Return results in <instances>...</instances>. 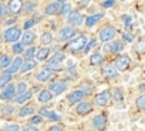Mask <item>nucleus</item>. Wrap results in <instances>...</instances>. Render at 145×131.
<instances>
[{
  "label": "nucleus",
  "mask_w": 145,
  "mask_h": 131,
  "mask_svg": "<svg viewBox=\"0 0 145 131\" xmlns=\"http://www.w3.org/2000/svg\"><path fill=\"white\" fill-rule=\"evenodd\" d=\"M87 41H88V39H87L86 34H77V36L72 37L71 40L67 41L65 50H67L68 53H71V54H77V53H80V51L84 50Z\"/></svg>",
  "instance_id": "1"
},
{
  "label": "nucleus",
  "mask_w": 145,
  "mask_h": 131,
  "mask_svg": "<svg viewBox=\"0 0 145 131\" xmlns=\"http://www.w3.org/2000/svg\"><path fill=\"white\" fill-rule=\"evenodd\" d=\"M117 34H118V30H117L114 26L105 24V26H103V27L100 29V31H98V40H100L101 43H108V41L115 40Z\"/></svg>",
  "instance_id": "2"
},
{
  "label": "nucleus",
  "mask_w": 145,
  "mask_h": 131,
  "mask_svg": "<svg viewBox=\"0 0 145 131\" xmlns=\"http://www.w3.org/2000/svg\"><path fill=\"white\" fill-rule=\"evenodd\" d=\"M22 33H23V31H22V27L13 24V26H10V27H7V29L5 30V33H3V40H5L6 43H9V44H13V43H16V41L20 40Z\"/></svg>",
  "instance_id": "3"
},
{
  "label": "nucleus",
  "mask_w": 145,
  "mask_h": 131,
  "mask_svg": "<svg viewBox=\"0 0 145 131\" xmlns=\"http://www.w3.org/2000/svg\"><path fill=\"white\" fill-rule=\"evenodd\" d=\"M114 66H115V69L118 70V71H127V70H129V67H131V57L128 56V54H122V53H120V54H117V57L114 58Z\"/></svg>",
  "instance_id": "4"
},
{
  "label": "nucleus",
  "mask_w": 145,
  "mask_h": 131,
  "mask_svg": "<svg viewBox=\"0 0 145 131\" xmlns=\"http://www.w3.org/2000/svg\"><path fill=\"white\" fill-rule=\"evenodd\" d=\"M47 88H48L54 96H60V94H63V93L68 88V83H67L65 80H60V79H57V80H50Z\"/></svg>",
  "instance_id": "5"
},
{
  "label": "nucleus",
  "mask_w": 145,
  "mask_h": 131,
  "mask_svg": "<svg viewBox=\"0 0 145 131\" xmlns=\"http://www.w3.org/2000/svg\"><path fill=\"white\" fill-rule=\"evenodd\" d=\"M94 104L98 107H108L112 104V96H111V90H104L98 94H95L94 97Z\"/></svg>",
  "instance_id": "6"
},
{
  "label": "nucleus",
  "mask_w": 145,
  "mask_h": 131,
  "mask_svg": "<svg viewBox=\"0 0 145 131\" xmlns=\"http://www.w3.org/2000/svg\"><path fill=\"white\" fill-rule=\"evenodd\" d=\"M74 36H77V29L71 24H65L64 27L60 29V33H58V41L60 43H65L68 40H71Z\"/></svg>",
  "instance_id": "7"
},
{
  "label": "nucleus",
  "mask_w": 145,
  "mask_h": 131,
  "mask_svg": "<svg viewBox=\"0 0 145 131\" xmlns=\"http://www.w3.org/2000/svg\"><path fill=\"white\" fill-rule=\"evenodd\" d=\"M16 96H17V93H16V84H13V83H9L7 86H5L2 90H0V100L5 101V103L13 101Z\"/></svg>",
  "instance_id": "8"
},
{
  "label": "nucleus",
  "mask_w": 145,
  "mask_h": 131,
  "mask_svg": "<svg viewBox=\"0 0 145 131\" xmlns=\"http://www.w3.org/2000/svg\"><path fill=\"white\" fill-rule=\"evenodd\" d=\"M94 110V103L93 101H84L81 100L80 103L76 104V114L80 117H86L88 114H91V111Z\"/></svg>",
  "instance_id": "9"
},
{
  "label": "nucleus",
  "mask_w": 145,
  "mask_h": 131,
  "mask_svg": "<svg viewBox=\"0 0 145 131\" xmlns=\"http://www.w3.org/2000/svg\"><path fill=\"white\" fill-rule=\"evenodd\" d=\"M34 77H36V80L40 81V83H48L50 80H53L54 71L50 70L48 67H46V66H44V67H41V69H39V70L36 71Z\"/></svg>",
  "instance_id": "10"
},
{
  "label": "nucleus",
  "mask_w": 145,
  "mask_h": 131,
  "mask_svg": "<svg viewBox=\"0 0 145 131\" xmlns=\"http://www.w3.org/2000/svg\"><path fill=\"white\" fill-rule=\"evenodd\" d=\"M107 125H108V117H107L105 113H100V114L94 115V118H93V127L97 131H105L107 130Z\"/></svg>",
  "instance_id": "11"
},
{
  "label": "nucleus",
  "mask_w": 145,
  "mask_h": 131,
  "mask_svg": "<svg viewBox=\"0 0 145 131\" xmlns=\"http://www.w3.org/2000/svg\"><path fill=\"white\" fill-rule=\"evenodd\" d=\"M67 24H71L74 27H80L81 24H84V16L77 10H71V13L67 16Z\"/></svg>",
  "instance_id": "12"
},
{
  "label": "nucleus",
  "mask_w": 145,
  "mask_h": 131,
  "mask_svg": "<svg viewBox=\"0 0 145 131\" xmlns=\"http://www.w3.org/2000/svg\"><path fill=\"white\" fill-rule=\"evenodd\" d=\"M118 73H120V71L115 69L114 63H107V64H104V67H103V76H104L107 80L112 81V80L118 79Z\"/></svg>",
  "instance_id": "13"
},
{
  "label": "nucleus",
  "mask_w": 145,
  "mask_h": 131,
  "mask_svg": "<svg viewBox=\"0 0 145 131\" xmlns=\"http://www.w3.org/2000/svg\"><path fill=\"white\" fill-rule=\"evenodd\" d=\"M17 117L19 118H23V117H30V115H33V114H36V105L34 104H31V103H26V104H23L19 110H17Z\"/></svg>",
  "instance_id": "14"
},
{
  "label": "nucleus",
  "mask_w": 145,
  "mask_h": 131,
  "mask_svg": "<svg viewBox=\"0 0 145 131\" xmlns=\"http://www.w3.org/2000/svg\"><path fill=\"white\" fill-rule=\"evenodd\" d=\"M23 6H24V0H9L7 2V7L10 10V14H20L23 12Z\"/></svg>",
  "instance_id": "15"
},
{
  "label": "nucleus",
  "mask_w": 145,
  "mask_h": 131,
  "mask_svg": "<svg viewBox=\"0 0 145 131\" xmlns=\"http://www.w3.org/2000/svg\"><path fill=\"white\" fill-rule=\"evenodd\" d=\"M14 113H16V107L10 101L5 103L2 107H0V117H3L6 120L12 118V115H14Z\"/></svg>",
  "instance_id": "16"
},
{
  "label": "nucleus",
  "mask_w": 145,
  "mask_h": 131,
  "mask_svg": "<svg viewBox=\"0 0 145 131\" xmlns=\"http://www.w3.org/2000/svg\"><path fill=\"white\" fill-rule=\"evenodd\" d=\"M84 93L80 90V88H77V90H74V91H71L68 96H67V103L70 104V105H76L77 103H80L81 100H84Z\"/></svg>",
  "instance_id": "17"
},
{
  "label": "nucleus",
  "mask_w": 145,
  "mask_h": 131,
  "mask_svg": "<svg viewBox=\"0 0 145 131\" xmlns=\"http://www.w3.org/2000/svg\"><path fill=\"white\" fill-rule=\"evenodd\" d=\"M34 40H37V36H36V33H34V31H31V30H24V31L22 33L20 41L23 43V46H24V47L34 44Z\"/></svg>",
  "instance_id": "18"
},
{
  "label": "nucleus",
  "mask_w": 145,
  "mask_h": 131,
  "mask_svg": "<svg viewBox=\"0 0 145 131\" xmlns=\"http://www.w3.org/2000/svg\"><path fill=\"white\" fill-rule=\"evenodd\" d=\"M23 57L22 56H17L16 58H13V61H12V64L9 66V67L5 70V71H7L9 74H12V76H14V74H17L19 71H20V67H22V63H23Z\"/></svg>",
  "instance_id": "19"
},
{
  "label": "nucleus",
  "mask_w": 145,
  "mask_h": 131,
  "mask_svg": "<svg viewBox=\"0 0 145 131\" xmlns=\"http://www.w3.org/2000/svg\"><path fill=\"white\" fill-rule=\"evenodd\" d=\"M36 67H37V60L36 58H24L23 63H22V67H20V73L26 74Z\"/></svg>",
  "instance_id": "20"
},
{
  "label": "nucleus",
  "mask_w": 145,
  "mask_h": 131,
  "mask_svg": "<svg viewBox=\"0 0 145 131\" xmlns=\"http://www.w3.org/2000/svg\"><path fill=\"white\" fill-rule=\"evenodd\" d=\"M78 88L84 93V96H86V97H90V96H93L95 86H94V83H93L91 80H84V81H81V83H80Z\"/></svg>",
  "instance_id": "21"
},
{
  "label": "nucleus",
  "mask_w": 145,
  "mask_h": 131,
  "mask_svg": "<svg viewBox=\"0 0 145 131\" xmlns=\"http://www.w3.org/2000/svg\"><path fill=\"white\" fill-rule=\"evenodd\" d=\"M60 6H61V3H58V2L54 0V2L48 3L44 7V14H47V16H57L60 13Z\"/></svg>",
  "instance_id": "22"
},
{
  "label": "nucleus",
  "mask_w": 145,
  "mask_h": 131,
  "mask_svg": "<svg viewBox=\"0 0 145 131\" xmlns=\"http://www.w3.org/2000/svg\"><path fill=\"white\" fill-rule=\"evenodd\" d=\"M104 17V13H95V14H91V16H88V17H86V20H84V24H86V27L87 29H91L93 26H95L101 19Z\"/></svg>",
  "instance_id": "23"
},
{
  "label": "nucleus",
  "mask_w": 145,
  "mask_h": 131,
  "mask_svg": "<svg viewBox=\"0 0 145 131\" xmlns=\"http://www.w3.org/2000/svg\"><path fill=\"white\" fill-rule=\"evenodd\" d=\"M53 97H54V94H53L48 88H44V90H41V91L39 93L37 101L41 103V104H47V103H50V101L53 100Z\"/></svg>",
  "instance_id": "24"
},
{
  "label": "nucleus",
  "mask_w": 145,
  "mask_h": 131,
  "mask_svg": "<svg viewBox=\"0 0 145 131\" xmlns=\"http://www.w3.org/2000/svg\"><path fill=\"white\" fill-rule=\"evenodd\" d=\"M50 53H51V50H50L48 46H41V47L37 48L36 60H39V61H46V60L50 57Z\"/></svg>",
  "instance_id": "25"
},
{
  "label": "nucleus",
  "mask_w": 145,
  "mask_h": 131,
  "mask_svg": "<svg viewBox=\"0 0 145 131\" xmlns=\"http://www.w3.org/2000/svg\"><path fill=\"white\" fill-rule=\"evenodd\" d=\"M33 98V91H26V93H22V94H17L16 97H14V103L16 104H20V105H23V104H26V103H29L30 100Z\"/></svg>",
  "instance_id": "26"
},
{
  "label": "nucleus",
  "mask_w": 145,
  "mask_h": 131,
  "mask_svg": "<svg viewBox=\"0 0 145 131\" xmlns=\"http://www.w3.org/2000/svg\"><path fill=\"white\" fill-rule=\"evenodd\" d=\"M104 60H105L104 54H103V53H100V51H95V53H93V54L90 56L88 63H90L91 66H100V64H103V61H104Z\"/></svg>",
  "instance_id": "27"
},
{
  "label": "nucleus",
  "mask_w": 145,
  "mask_h": 131,
  "mask_svg": "<svg viewBox=\"0 0 145 131\" xmlns=\"http://www.w3.org/2000/svg\"><path fill=\"white\" fill-rule=\"evenodd\" d=\"M110 46H111L110 54H120V53L124 51V43L120 41V40H112V41H110Z\"/></svg>",
  "instance_id": "28"
},
{
  "label": "nucleus",
  "mask_w": 145,
  "mask_h": 131,
  "mask_svg": "<svg viewBox=\"0 0 145 131\" xmlns=\"http://www.w3.org/2000/svg\"><path fill=\"white\" fill-rule=\"evenodd\" d=\"M39 41H40V44H41V46H50V44L54 41V37H53L51 31H44V33L40 36Z\"/></svg>",
  "instance_id": "29"
},
{
  "label": "nucleus",
  "mask_w": 145,
  "mask_h": 131,
  "mask_svg": "<svg viewBox=\"0 0 145 131\" xmlns=\"http://www.w3.org/2000/svg\"><path fill=\"white\" fill-rule=\"evenodd\" d=\"M111 96H112L114 103H121L124 100V90L121 87H115V88L111 90Z\"/></svg>",
  "instance_id": "30"
},
{
  "label": "nucleus",
  "mask_w": 145,
  "mask_h": 131,
  "mask_svg": "<svg viewBox=\"0 0 145 131\" xmlns=\"http://www.w3.org/2000/svg\"><path fill=\"white\" fill-rule=\"evenodd\" d=\"M12 61H13V58H12V56L10 54H0V69L2 70H6L9 66L12 64Z\"/></svg>",
  "instance_id": "31"
},
{
  "label": "nucleus",
  "mask_w": 145,
  "mask_h": 131,
  "mask_svg": "<svg viewBox=\"0 0 145 131\" xmlns=\"http://www.w3.org/2000/svg\"><path fill=\"white\" fill-rule=\"evenodd\" d=\"M134 51L138 54H145V36L137 40V43L134 44Z\"/></svg>",
  "instance_id": "32"
},
{
  "label": "nucleus",
  "mask_w": 145,
  "mask_h": 131,
  "mask_svg": "<svg viewBox=\"0 0 145 131\" xmlns=\"http://www.w3.org/2000/svg\"><path fill=\"white\" fill-rule=\"evenodd\" d=\"M37 46H34V44H31V46H27L26 48H24V51H23V57L24 58H34L36 57V54H37Z\"/></svg>",
  "instance_id": "33"
},
{
  "label": "nucleus",
  "mask_w": 145,
  "mask_h": 131,
  "mask_svg": "<svg viewBox=\"0 0 145 131\" xmlns=\"http://www.w3.org/2000/svg\"><path fill=\"white\" fill-rule=\"evenodd\" d=\"M37 9V3L33 2V0H30V2H26L24 6H23V13L26 14H33Z\"/></svg>",
  "instance_id": "34"
},
{
  "label": "nucleus",
  "mask_w": 145,
  "mask_h": 131,
  "mask_svg": "<svg viewBox=\"0 0 145 131\" xmlns=\"http://www.w3.org/2000/svg\"><path fill=\"white\" fill-rule=\"evenodd\" d=\"M12 80H13V76L9 74L7 71H3L2 74H0V90H2L5 86H7L9 83H12Z\"/></svg>",
  "instance_id": "35"
},
{
  "label": "nucleus",
  "mask_w": 145,
  "mask_h": 131,
  "mask_svg": "<svg viewBox=\"0 0 145 131\" xmlns=\"http://www.w3.org/2000/svg\"><path fill=\"white\" fill-rule=\"evenodd\" d=\"M46 67H48L50 70H53V71L56 73V71H60V70L63 69V63H60V61H53V60H47Z\"/></svg>",
  "instance_id": "36"
},
{
  "label": "nucleus",
  "mask_w": 145,
  "mask_h": 131,
  "mask_svg": "<svg viewBox=\"0 0 145 131\" xmlns=\"http://www.w3.org/2000/svg\"><path fill=\"white\" fill-rule=\"evenodd\" d=\"M24 48H26V47L23 46V43H22L20 40L12 44V53H13V54H16V56H20V54H23Z\"/></svg>",
  "instance_id": "37"
},
{
  "label": "nucleus",
  "mask_w": 145,
  "mask_h": 131,
  "mask_svg": "<svg viewBox=\"0 0 145 131\" xmlns=\"http://www.w3.org/2000/svg\"><path fill=\"white\" fill-rule=\"evenodd\" d=\"M135 107H137L139 111H145V93H142L141 96L137 97V100H135Z\"/></svg>",
  "instance_id": "38"
},
{
  "label": "nucleus",
  "mask_w": 145,
  "mask_h": 131,
  "mask_svg": "<svg viewBox=\"0 0 145 131\" xmlns=\"http://www.w3.org/2000/svg\"><path fill=\"white\" fill-rule=\"evenodd\" d=\"M70 13H71V5L67 3V2L61 3V6H60V13H58V14H61L63 17H67Z\"/></svg>",
  "instance_id": "39"
},
{
  "label": "nucleus",
  "mask_w": 145,
  "mask_h": 131,
  "mask_svg": "<svg viewBox=\"0 0 145 131\" xmlns=\"http://www.w3.org/2000/svg\"><path fill=\"white\" fill-rule=\"evenodd\" d=\"M29 122H30V124H34V125L43 124V122H44V117H43L41 114H33V115H30Z\"/></svg>",
  "instance_id": "40"
},
{
  "label": "nucleus",
  "mask_w": 145,
  "mask_h": 131,
  "mask_svg": "<svg viewBox=\"0 0 145 131\" xmlns=\"http://www.w3.org/2000/svg\"><path fill=\"white\" fill-rule=\"evenodd\" d=\"M26 91H29V84H27V81H19V83L16 84V93H17V94H22V93H26Z\"/></svg>",
  "instance_id": "41"
},
{
  "label": "nucleus",
  "mask_w": 145,
  "mask_h": 131,
  "mask_svg": "<svg viewBox=\"0 0 145 131\" xmlns=\"http://www.w3.org/2000/svg\"><path fill=\"white\" fill-rule=\"evenodd\" d=\"M10 16V10L6 3H0V19H7Z\"/></svg>",
  "instance_id": "42"
},
{
  "label": "nucleus",
  "mask_w": 145,
  "mask_h": 131,
  "mask_svg": "<svg viewBox=\"0 0 145 131\" xmlns=\"http://www.w3.org/2000/svg\"><path fill=\"white\" fill-rule=\"evenodd\" d=\"M97 40H98V39H95V37H93L91 40H88L83 51H84V53H90V51H91V50H93V48L97 46Z\"/></svg>",
  "instance_id": "43"
},
{
  "label": "nucleus",
  "mask_w": 145,
  "mask_h": 131,
  "mask_svg": "<svg viewBox=\"0 0 145 131\" xmlns=\"http://www.w3.org/2000/svg\"><path fill=\"white\" fill-rule=\"evenodd\" d=\"M2 131H20V125L16 124V122H9L3 127Z\"/></svg>",
  "instance_id": "44"
},
{
  "label": "nucleus",
  "mask_w": 145,
  "mask_h": 131,
  "mask_svg": "<svg viewBox=\"0 0 145 131\" xmlns=\"http://www.w3.org/2000/svg\"><path fill=\"white\" fill-rule=\"evenodd\" d=\"M64 58H65V54H64V53H61V51H56V53H54V56H53L51 58H48V60H53V61H60V63H63V61H64Z\"/></svg>",
  "instance_id": "45"
},
{
  "label": "nucleus",
  "mask_w": 145,
  "mask_h": 131,
  "mask_svg": "<svg viewBox=\"0 0 145 131\" xmlns=\"http://www.w3.org/2000/svg\"><path fill=\"white\" fill-rule=\"evenodd\" d=\"M22 131H40V130H39V127H37V125L27 122V124L23 127V130H22Z\"/></svg>",
  "instance_id": "46"
},
{
  "label": "nucleus",
  "mask_w": 145,
  "mask_h": 131,
  "mask_svg": "<svg viewBox=\"0 0 145 131\" xmlns=\"http://www.w3.org/2000/svg\"><path fill=\"white\" fill-rule=\"evenodd\" d=\"M34 24H36V20H34V17H33V19H29V20H27V22L23 24V29H24V30H30V29H31Z\"/></svg>",
  "instance_id": "47"
},
{
  "label": "nucleus",
  "mask_w": 145,
  "mask_h": 131,
  "mask_svg": "<svg viewBox=\"0 0 145 131\" xmlns=\"http://www.w3.org/2000/svg\"><path fill=\"white\" fill-rule=\"evenodd\" d=\"M101 6L104 9H110V7H114L115 6V0H104V2L101 3Z\"/></svg>",
  "instance_id": "48"
},
{
  "label": "nucleus",
  "mask_w": 145,
  "mask_h": 131,
  "mask_svg": "<svg viewBox=\"0 0 145 131\" xmlns=\"http://www.w3.org/2000/svg\"><path fill=\"white\" fill-rule=\"evenodd\" d=\"M47 131H64V125H61V124H54V125L48 127Z\"/></svg>",
  "instance_id": "49"
},
{
  "label": "nucleus",
  "mask_w": 145,
  "mask_h": 131,
  "mask_svg": "<svg viewBox=\"0 0 145 131\" xmlns=\"http://www.w3.org/2000/svg\"><path fill=\"white\" fill-rule=\"evenodd\" d=\"M16 22H17V17H13V19H9L7 17V19H5V24L9 26V27L13 26V24H16Z\"/></svg>",
  "instance_id": "50"
},
{
  "label": "nucleus",
  "mask_w": 145,
  "mask_h": 131,
  "mask_svg": "<svg viewBox=\"0 0 145 131\" xmlns=\"http://www.w3.org/2000/svg\"><path fill=\"white\" fill-rule=\"evenodd\" d=\"M48 120H50V121H56V122H57V121H60V120H61V117H60V114H57L56 111H53V114L48 117Z\"/></svg>",
  "instance_id": "51"
},
{
  "label": "nucleus",
  "mask_w": 145,
  "mask_h": 131,
  "mask_svg": "<svg viewBox=\"0 0 145 131\" xmlns=\"http://www.w3.org/2000/svg\"><path fill=\"white\" fill-rule=\"evenodd\" d=\"M122 37H124V40H125V41H128V43L134 41V37H132L131 34H128V33H124V34H122Z\"/></svg>",
  "instance_id": "52"
},
{
  "label": "nucleus",
  "mask_w": 145,
  "mask_h": 131,
  "mask_svg": "<svg viewBox=\"0 0 145 131\" xmlns=\"http://www.w3.org/2000/svg\"><path fill=\"white\" fill-rule=\"evenodd\" d=\"M138 90H139L141 93H145V81H144V83H141V84L138 86Z\"/></svg>",
  "instance_id": "53"
},
{
  "label": "nucleus",
  "mask_w": 145,
  "mask_h": 131,
  "mask_svg": "<svg viewBox=\"0 0 145 131\" xmlns=\"http://www.w3.org/2000/svg\"><path fill=\"white\" fill-rule=\"evenodd\" d=\"M3 41V34H2V31H0V43Z\"/></svg>",
  "instance_id": "54"
},
{
  "label": "nucleus",
  "mask_w": 145,
  "mask_h": 131,
  "mask_svg": "<svg viewBox=\"0 0 145 131\" xmlns=\"http://www.w3.org/2000/svg\"><path fill=\"white\" fill-rule=\"evenodd\" d=\"M56 2H58V3H64V2H67V0H56Z\"/></svg>",
  "instance_id": "55"
},
{
  "label": "nucleus",
  "mask_w": 145,
  "mask_h": 131,
  "mask_svg": "<svg viewBox=\"0 0 145 131\" xmlns=\"http://www.w3.org/2000/svg\"><path fill=\"white\" fill-rule=\"evenodd\" d=\"M144 73H145V66H144Z\"/></svg>",
  "instance_id": "56"
},
{
  "label": "nucleus",
  "mask_w": 145,
  "mask_h": 131,
  "mask_svg": "<svg viewBox=\"0 0 145 131\" xmlns=\"http://www.w3.org/2000/svg\"><path fill=\"white\" fill-rule=\"evenodd\" d=\"M80 131H81V130H80Z\"/></svg>",
  "instance_id": "57"
}]
</instances>
